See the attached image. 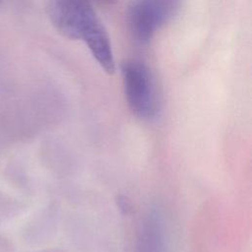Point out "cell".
<instances>
[{
	"instance_id": "obj_4",
	"label": "cell",
	"mask_w": 252,
	"mask_h": 252,
	"mask_svg": "<svg viewBox=\"0 0 252 252\" xmlns=\"http://www.w3.org/2000/svg\"><path fill=\"white\" fill-rule=\"evenodd\" d=\"M3 175L7 182L20 190L29 189V178L24 167L17 160L8 161L3 168Z\"/></svg>"
},
{
	"instance_id": "obj_3",
	"label": "cell",
	"mask_w": 252,
	"mask_h": 252,
	"mask_svg": "<svg viewBox=\"0 0 252 252\" xmlns=\"http://www.w3.org/2000/svg\"><path fill=\"white\" fill-rule=\"evenodd\" d=\"M182 0H132L127 23L133 38L146 45L180 11Z\"/></svg>"
},
{
	"instance_id": "obj_5",
	"label": "cell",
	"mask_w": 252,
	"mask_h": 252,
	"mask_svg": "<svg viewBox=\"0 0 252 252\" xmlns=\"http://www.w3.org/2000/svg\"><path fill=\"white\" fill-rule=\"evenodd\" d=\"M26 205L20 200L0 191V221H8L21 215Z\"/></svg>"
},
{
	"instance_id": "obj_1",
	"label": "cell",
	"mask_w": 252,
	"mask_h": 252,
	"mask_svg": "<svg viewBox=\"0 0 252 252\" xmlns=\"http://www.w3.org/2000/svg\"><path fill=\"white\" fill-rule=\"evenodd\" d=\"M45 12L60 34L84 42L105 73L112 75L115 72L110 37L92 0H46Z\"/></svg>"
},
{
	"instance_id": "obj_7",
	"label": "cell",
	"mask_w": 252,
	"mask_h": 252,
	"mask_svg": "<svg viewBox=\"0 0 252 252\" xmlns=\"http://www.w3.org/2000/svg\"><path fill=\"white\" fill-rule=\"evenodd\" d=\"M13 246L7 237L0 233V252H10Z\"/></svg>"
},
{
	"instance_id": "obj_2",
	"label": "cell",
	"mask_w": 252,
	"mask_h": 252,
	"mask_svg": "<svg viewBox=\"0 0 252 252\" xmlns=\"http://www.w3.org/2000/svg\"><path fill=\"white\" fill-rule=\"evenodd\" d=\"M124 93L130 110L141 119H154L160 109V94L156 78L149 66L131 59L122 65Z\"/></svg>"
},
{
	"instance_id": "obj_6",
	"label": "cell",
	"mask_w": 252,
	"mask_h": 252,
	"mask_svg": "<svg viewBox=\"0 0 252 252\" xmlns=\"http://www.w3.org/2000/svg\"><path fill=\"white\" fill-rule=\"evenodd\" d=\"M117 206L125 215H128L133 211V207L130 200H128V198L124 196H119L117 198Z\"/></svg>"
},
{
	"instance_id": "obj_9",
	"label": "cell",
	"mask_w": 252,
	"mask_h": 252,
	"mask_svg": "<svg viewBox=\"0 0 252 252\" xmlns=\"http://www.w3.org/2000/svg\"><path fill=\"white\" fill-rule=\"evenodd\" d=\"M37 252H56L54 250H44V251H37Z\"/></svg>"
},
{
	"instance_id": "obj_8",
	"label": "cell",
	"mask_w": 252,
	"mask_h": 252,
	"mask_svg": "<svg viewBox=\"0 0 252 252\" xmlns=\"http://www.w3.org/2000/svg\"><path fill=\"white\" fill-rule=\"evenodd\" d=\"M95 1H98V2H101V3H110V2H113L114 0H95Z\"/></svg>"
},
{
	"instance_id": "obj_10",
	"label": "cell",
	"mask_w": 252,
	"mask_h": 252,
	"mask_svg": "<svg viewBox=\"0 0 252 252\" xmlns=\"http://www.w3.org/2000/svg\"><path fill=\"white\" fill-rule=\"evenodd\" d=\"M0 1H1V0H0Z\"/></svg>"
}]
</instances>
